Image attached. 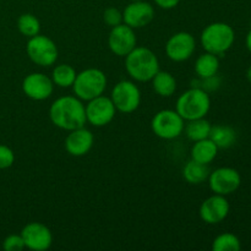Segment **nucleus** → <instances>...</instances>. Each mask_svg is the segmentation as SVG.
<instances>
[{
  "label": "nucleus",
  "mask_w": 251,
  "mask_h": 251,
  "mask_svg": "<svg viewBox=\"0 0 251 251\" xmlns=\"http://www.w3.org/2000/svg\"><path fill=\"white\" fill-rule=\"evenodd\" d=\"M234 39V29L226 22L210 24L201 33V44L203 49L215 55H223L226 51L229 50Z\"/></svg>",
  "instance_id": "3"
},
{
  "label": "nucleus",
  "mask_w": 251,
  "mask_h": 251,
  "mask_svg": "<svg viewBox=\"0 0 251 251\" xmlns=\"http://www.w3.org/2000/svg\"><path fill=\"white\" fill-rule=\"evenodd\" d=\"M110 100L115 105V109L124 114H130L139 108L141 92L132 81L123 80L113 87Z\"/></svg>",
  "instance_id": "8"
},
{
  "label": "nucleus",
  "mask_w": 251,
  "mask_h": 251,
  "mask_svg": "<svg viewBox=\"0 0 251 251\" xmlns=\"http://www.w3.org/2000/svg\"><path fill=\"white\" fill-rule=\"evenodd\" d=\"M49 118L56 127L66 131L85 126L87 122L85 104L76 96H64L54 100L49 109Z\"/></svg>",
  "instance_id": "1"
},
{
  "label": "nucleus",
  "mask_w": 251,
  "mask_h": 251,
  "mask_svg": "<svg viewBox=\"0 0 251 251\" xmlns=\"http://www.w3.org/2000/svg\"><path fill=\"white\" fill-rule=\"evenodd\" d=\"M210 95L198 87H191L179 96L176 110L184 120H194L205 118L210 112Z\"/></svg>",
  "instance_id": "4"
},
{
  "label": "nucleus",
  "mask_w": 251,
  "mask_h": 251,
  "mask_svg": "<svg viewBox=\"0 0 251 251\" xmlns=\"http://www.w3.org/2000/svg\"><path fill=\"white\" fill-rule=\"evenodd\" d=\"M2 248L6 251H21L25 249V242L21 234H11L6 237L2 242Z\"/></svg>",
  "instance_id": "28"
},
{
  "label": "nucleus",
  "mask_w": 251,
  "mask_h": 251,
  "mask_svg": "<svg viewBox=\"0 0 251 251\" xmlns=\"http://www.w3.org/2000/svg\"><path fill=\"white\" fill-rule=\"evenodd\" d=\"M245 44H247L248 50H249L250 53H251V29H250L249 32H248V34H247V39H245Z\"/></svg>",
  "instance_id": "32"
},
{
  "label": "nucleus",
  "mask_w": 251,
  "mask_h": 251,
  "mask_svg": "<svg viewBox=\"0 0 251 251\" xmlns=\"http://www.w3.org/2000/svg\"><path fill=\"white\" fill-rule=\"evenodd\" d=\"M179 1L180 0H154V2L164 10L173 9V7H176L179 4Z\"/></svg>",
  "instance_id": "31"
},
{
  "label": "nucleus",
  "mask_w": 251,
  "mask_h": 251,
  "mask_svg": "<svg viewBox=\"0 0 251 251\" xmlns=\"http://www.w3.org/2000/svg\"><path fill=\"white\" fill-rule=\"evenodd\" d=\"M221 86V78L217 75L210 76V77L199 78V80L193 81V87H198L203 90L205 92H215L220 88Z\"/></svg>",
  "instance_id": "27"
},
{
  "label": "nucleus",
  "mask_w": 251,
  "mask_h": 251,
  "mask_svg": "<svg viewBox=\"0 0 251 251\" xmlns=\"http://www.w3.org/2000/svg\"><path fill=\"white\" fill-rule=\"evenodd\" d=\"M137 39L134 28L125 24L112 27L108 36V46L110 50L119 56H126L136 47Z\"/></svg>",
  "instance_id": "13"
},
{
  "label": "nucleus",
  "mask_w": 251,
  "mask_h": 251,
  "mask_svg": "<svg viewBox=\"0 0 251 251\" xmlns=\"http://www.w3.org/2000/svg\"><path fill=\"white\" fill-rule=\"evenodd\" d=\"M196 48V41L189 32H178L168 39L166 54L171 60L180 63L191 58Z\"/></svg>",
  "instance_id": "11"
},
{
  "label": "nucleus",
  "mask_w": 251,
  "mask_h": 251,
  "mask_svg": "<svg viewBox=\"0 0 251 251\" xmlns=\"http://www.w3.org/2000/svg\"><path fill=\"white\" fill-rule=\"evenodd\" d=\"M151 129L156 136L163 140H173L184 131V119L176 110H159L152 118Z\"/></svg>",
  "instance_id": "6"
},
{
  "label": "nucleus",
  "mask_w": 251,
  "mask_h": 251,
  "mask_svg": "<svg viewBox=\"0 0 251 251\" xmlns=\"http://www.w3.org/2000/svg\"><path fill=\"white\" fill-rule=\"evenodd\" d=\"M210 173L211 172L208 169V164L199 163V162L194 161V159L186 162V164L183 168L184 179L189 184H193V185H199V184L207 180Z\"/></svg>",
  "instance_id": "20"
},
{
  "label": "nucleus",
  "mask_w": 251,
  "mask_h": 251,
  "mask_svg": "<svg viewBox=\"0 0 251 251\" xmlns=\"http://www.w3.org/2000/svg\"><path fill=\"white\" fill-rule=\"evenodd\" d=\"M212 249L215 251H239L242 249V243L233 233H223L213 240Z\"/></svg>",
  "instance_id": "26"
},
{
  "label": "nucleus",
  "mask_w": 251,
  "mask_h": 251,
  "mask_svg": "<svg viewBox=\"0 0 251 251\" xmlns=\"http://www.w3.org/2000/svg\"><path fill=\"white\" fill-rule=\"evenodd\" d=\"M86 108V119L91 125L97 127L105 126L109 124L115 117V105L112 100L104 96H98L93 100H88Z\"/></svg>",
  "instance_id": "10"
},
{
  "label": "nucleus",
  "mask_w": 251,
  "mask_h": 251,
  "mask_svg": "<svg viewBox=\"0 0 251 251\" xmlns=\"http://www.w3.org/2000/svg\"><path fill=\"white\" fill-rule=\"evenodd\" d=\"M154 19V9L150 2L132 1L123 11V22L131 28H142Z\"/></svg>",
  "instance_id": "16"
},
{
  "label": "nucleus",
  "mask_w": 251,
  "mask_h": 251,
  "mask_svg": "<svg viewBox=\"0 0 251 251\" xmlns=\"http://www.w3.org/2000/svg\"><path fill=\"white\" fill-rule=\"evenodd\" d=\"M211 127H212V125L208 120H206L205 118H200V119L189 120L184 130H185L188 139L196 142L200 141V140L207 139L208 135H210Z\"/></svg>",
  "instance_id": "24"
},
{
  "label": "nucleus",
  "mask_w": 251,
  "mask_h": 251,
  "mask_svg": "<svg viewBox=\"0 0 251 251\" xmlns=\"http://www.w3.org/2000/svg\"><path fill=\"white\" fill-rule=\"evenodd\" d=\"M76 75H77V73H76L73 66L69 65V64H60V65H56L53 69L51 81H53L54 85L59 86L61 88L73 87Z\"/></svg>",
  "instance_id": "23"
},
{
  "label": "nucleus",
  "mask_w": 251,
  "mask_h": 251,
  "mask_svg": "<svg viewBox=\"0 0 251 251\" xmlns=\"http://www.w3.org/2000/svg\"><path fill=\"white\" fill-rule=\"evenodd\" d=\"M105 87H107V76L102 70L96 68L86 69L78 73L73 85L76 97L86 102L98 96H102Z\"/></svg>",
  "instance_id": "5"
},
{
  "label": "nucleus",
  "mask_w": 251,
  "mask_h": 251,
  "mask_svg": "<svg viewBox=\"0 0 251 251\" xmlns=\"http://www.w3.org/2000/svg\"><path fill=\"white\" fill-rule=\"evenodd\" d=\"M247 78H248V81L251 83V66L248 69V71H247Z\"/></svg>",
  "instance_id": "33"
},
{
  "label": "nucleus",
  "mask_w": 251,
  "mask_h": 251,
  "mask_svg": "<svg viewBox=\"0 0 251 251\" xmlns=\"http://www.w3.org/2000/svg\"><path fill=\"white\" fill-rule=\"evenodd\" d=\"M132 1H141V0H132Z\"/></svg>",
  "instance_id": "34"
},
{
  "label": "nucleus",
  "mask_w": 251,
  "mask_h": 251,
  "mask_svg": "<svg viewBox=\"0 0 251 251\" xmlns=\"http://www.w3.org/2000/svg\"><path fill=\"white\" fill-rule=\"evenodd\" d=\"M54 83L50 77L42 73H32L22 81V91L33 100H44L53 93Z\"/></svg>",
  "instance_id": "15"
},
{
  "label": "nucleus",
  "mask_w": 251,
  "mask_h": 251,
  "mask_svg": "<svg viewBox=\"0 0 251 251\" xmlns=\"http://www.w3.org/2000/svg\"><path fill=\"white\" fill-rule=\"evenodd\" d=\"M229 208V202L226 196L215 194L201 203L199 213L201 220L207 225H218L227 218Z\"/></svg>",
  "instance_id": "14"
},
{
  "label": "nucleus",
  "mask_w": 251,
  "mask_h": 251,
  "mask_svg": "<svg viewBox=\"0 0 251 251\" xmlns=\"http://www.w3.org/2000/svg\"><path fill=\"white\" fill-rule=\"evenodd\" d=\"M95 142L93 134L85 126L71 130L65 139V149L74 157H82L91 151Z\"/></svg>",
  "instance_id": "17"
},
{
  "label": "nucleus",
  "mask_w": 251,
  "mask_h": 251,
  "mask_svg": "<svg viewBox=\"0 0 251 251\" xmlns=\"http://www.w3.org/2000/svg\"><path fill=\"white\" fill-rule=\"evenodd\" d=\"M21 237L27 249L34 251H44L51 247L53 234L46 225L32 222L25 226L21 230Z\"/></svg>",
  "instance_id": "12"
},
{
  "label": "nucleus",
  "mask_w": 251,
  "mask_h": 251,
  "mask_svg": "<svg viewBox=\"0 0 251 251\" xmlns=\"http://www.w3.org/2000/svg\"><path fill=\"white\" fill-rule=\"evenodd\" d=\"M17 29L20 33L25 37L37 36L41 32V22L34 15L32 14H24L17 20Z\"/></svg>",
  "instance_id": "25"
},
{
  "label": "nucleus",
  "mask_w": 251,
  "mask_h": 251,
  "mask_svg": "<svg viewBox=\"0 0 251 251\" xmlns=\"http://www.w3.org/2000/svg\"><path fill=\"white\" fill-rule=\"evenodd\" d=\"M218 69H220L218 56L212 53H208V51H206L205 54H201L195 61V73L200 78L217 75Z\"/></svg>",
  "instance_id": "22"
},
{
  "label": "nucleus",
  "mask_w": 251,
  "mask_h": 251,
  "mask_svg": "<svg viewBox=\"0 0 251 251\" xmlns=\"http://www.w3.org/2000/svg\"><path fill=\"white\" fill-rule=\"evenodd\" d=\"M208 185L215 194L227 196L235 193L242 184L239 172L230 167H221L208 176Z\"/></svg>",
  "instance_id": "9"
},
{
  "label": "nucleus",
  "mask_w": 251,
  "mask_h": 251,
  "mask_svg": "<svg viewBox=\"0 0 251 251\" xmlns=\"http://www.w3.org/2000/svg\"><path fill=\"white\" fill-rule=\"evenodd\" d=\"M125 69L132 80L147 82L159 71V61L151 49L135 47L125 56Z\"/></svg>",
  "instance_id": "2"
},
{
  "label": "nucleus",
  "mask_w": 251,
  "mask_h": 251,
  "mask_svg": "<svg viewBox=\"0 0 251 251\" xmlns=\"http://www.w3.org/2000/svg\"><path fill=\"white\" fill-rule=\"evenodd\" d=\"M152 87L161 97H171L176 90V81L168 71L159 70L152 78Z\"/></svg>",
  "instance_id": "21"
},
{
  "label": "nucleus",
  "mask_w": 251,
  "mask_h": 251,
  "mask_svg": "<svg viewBox=\"0 0 251 251\" xmlns=\"http://www.w3.org/2000/svg\"><path fill=\"white\" fill-rule=\"evenodd\" d=\"M208 139L212 140L216 146L221 150L230 149L237 142V131L228 125H215L211 127Z\"/></svg>",
  "instance_id": "19"
},
{
  "label": "nucleus",
  "mask_w": 251,
  "mask_h": 251,
  "mask_svg": "<svg viewBox=\"0 0 251 251\" xmlns=\"http://www.w3.org/2000/svg\"><path fill=\"white\" fill-rule=\"evenodd\" d=\"M218 147L211 139H203L196 141L191 149V159L199 163L210 164L217 157Z\"/></svg>",
  "instance_id": "18"
},
{
  "label": "nucleus",
  "mask_w": 251,
  "mask_h": 251,
  "mask_svg": "<svg viewBox=\"0 0 251 251\" xmlns=\"http://www.w3.org/2000/svg\"><path fill=\"white\" fill-rule=\"evenodd\" d=\"M15 153L10 147L0 145V169H6L14 164Z\"/></svg>",
  "instance_id": "30"
},
{
  "label": "nucleus",
  "mask_w": 251,
  "mask_h": 251,
  "mask_svg": "<svg viewBox=\"0 0 251 251\" xmlns=\"http://www.w3.org/2000/svg\"><path fill=\"white\" fill-rule=\"evenodd\" d=\"M26 51L28 58L34 64L43 68L54 65L59 54L58 47L54 43L53 39L47 36H42V34H37L28 39Z\"/></svg>",
  "instance_id": "7"
},
{
  "label": "nucleus",
  "mask_w": 251,
  "mask_h": 251,
  "mask_svg": "<svg viewBox=\"0 0 251 251\" xmlns=\"http://www.w3.org/2000/svg\"><path fill=\"white\" fill-rule=\"evenodd\" d=\"M103 20L105 24L110 27H115L118 25L123 24V14L115 7H108L104 10L103 14Z\"/></svg>",
  "instance_id": "29"
}]
</instances>
